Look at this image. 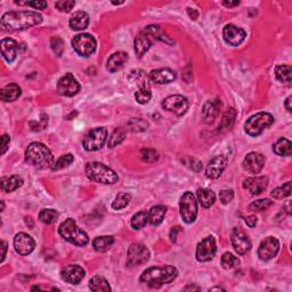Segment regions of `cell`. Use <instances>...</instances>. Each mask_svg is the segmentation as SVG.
<instances>
[{"label":"cell","instance_id":"cell-1","mask_svg":"<svg viewBox=\"0 0 292 292\" xmlns=\"http://www.w3.org/2000/svg\"><path fill=\"white\" fill-rule=\"evenodd\" d=\"M42 16L37 12H7L1 16L0 24L6 31H19L38 25Z\"/></svg>","mask_w":292,"mask_h":292},{"label":"cell","instance_id":"cell-2","mask_svg":"<svg viewBox=\"0 0 292 292\" xmlns=\"http://www.w3.org/2000/svg\"><path fill=\"white\" fill-rule=\"evenodd\" d=\"M156 41H163L167 43H173L166 33H164L159 25H149L146 26L143 31L135 38L134 42V48H135L136 56L138 58L142 57L147 53V50L151 48Z\"/></svg>","mask_w":292,"mask_h":292},{"label":"cell","instance_id":"cell-3","mask_svg":"<svg viewBox=\"0 0 292 292\" xmlns=\"http://www.w3.org/2000/svg\"><path fill=\"white\" fill-rule=\"evenodd\" d=\"M177 275L178 272L174 266L150 267L143 272L139 281L151 288H160L161 285L171 283Z\"/></svg>","mask_w":292,"mask_h":292},{"label":"cell","instance_id":"cell-4","mask_svg":"<svg viewBox=\"0 0 292 292\" xmlns=\"http://www.w3.org/2000/svg\"><path fill=\"white\" fill-rule=\"evenodd\" d=\"M25 161L38 169H48L53 167L54 156L46 145L33 142L25 151Z\"/></svg>","mask_w":292,"mask_h":292},{"label":"cell","instance_id":"cell-5","mask_svg":"<svg viewBox=\"0 0 292 292\" xmlns=\"http://www.w3.org/2000/svg\"><path fill=\"white\" fill-rule=\"evenodd\" d=\"M86 175L92 182L99 184H116L119 180L116 171L100 162L87 163Z\"/></svg>","mask_w":292,"mask_h":292},{"label":"cell","instance_id":"cell-6","mask_svg":"<svg viewBox=\"0 0 292 292\" xmlns=\"http://www.w3.org/2000/svg\"><path fill=\"white\" fill-rule=\"evenodd\" d=\"M58 233L63 239L77 247H85L89 242L88 235L77 226L76 221L71 218H68L64 223L59 225Z\"/></svg>","mask_w":292,"mask_h":292},{"label":"cell","instance_id":"cell-7","mask_svg":"<svg viewBox=\"0 0 292 292\" xmlns=\"http://www.w3.org/2000/svg\"><path fill=\"white\" fill-rule=\"evenodd\" d=\"M129 79L132 81L136 82L138 86V90L135 94V98L137 103L139 104H146L150 102L151 97H152V93H151V83H150V77L146 75L143 70H134L130 73Z\"/></svg>","mask_w":292,"mask_h":292},{"label":"cell","instance_id":"cell-8","mask_svg":"<svg viewBox=\"0 0 292 292\" xmlns=\"http://www.w3.org/2000/svg\"><path fill=\"white\" fill-rule=\"evenodd\" d=\"M274 123V118L271 113L267 112H259L254 116L250 117L247 120L246 125H244V129L248 135L257 137L259 136L265 129L271 127Z\"/></svg>","mask_w":292,"mask_h":292},{"label":"cell","instance_id":"cell-9","mask_svg":"<svg viewBox=\"0 0 292 292\" xmlns=\"http://www.w3.org/2000/svg\"><path fill=\"white\" fill-rule=\"evenodd\" d=\"M179 210L180 216L183 220L187 224L193 223L196 219L197 216V202L195 196L191 192H186L183 194L182 199L179 202Z\"/></svg>","mask_w":292,"mask_h":292},{"label":"cell","instance_id":"cell-10","mask_svg":"<svg viewBox=\"0 0 292 292\" xmlns=\"http://www.w3.org/2000/svg\"><path fill=\"white\" fill-rule=\"evenodd\" d=\"M107 130L104 127H97L89 130L83 139V147L86 151L93 152V151H98L106 142Z\"/></svg>","mask_w":292,"mask_h":292},{"label":"cell","instance_id":"cell-11","mask_svg":"<svg viewBox=\"0 0 292 292\" xmlns=\"http://www.w3.org/2000/svg\"><path fill=\"white\" fill-rule=\"evenodd\" d=\"M96 40L89 33H81L77 35L72 40V47L80 56H89L95 52Z\"/></svg>","mask_w":292,"mask_h":292},{"label":"cell","instance_id":"cell-12","mask_svg":"<svg viewBox=\"0 0 292 292\" xmlns=\"http://www.w3.org/2000/svg\"><path fill=\"white\" fill-rule=\"evenodd\" d=\"M150 259V250L143 243H133L127 253V264L130 267L139 266Z\"/></svg>","mask_w":292,"mask_h":292},{"label":"cell","instance_id":"cell-13","mask_svg":"<svg viewBox=\"0 0 292 292\" xmlns=\"http://www.w3.org/2000/svg\"><path fill=\"white\" fill-rule=\"evenodd\" d=\"M217 251L216 240L214 236H207L196 247V260L200 263H207L214 257Z\"/></svg>","mask_w":292,"mask_h":292},{"label":"cell","instance_id":"cell-14","mask_svg":"<svg viewBox=\"0 0 292 292\" xmlns=\"http://www.w3.org/2000/svg\"><path fill=\"white\" fill-rule=\"evenodd\" d=\"M80 88L81 87H80L78 80L71 73H66L57 82V93L62 96H76L80 92Z\"/></svg>","mask_w":292,"mask_h":292},{"label":"cell","instance_id":"cell-15","mask_svg":"<svg viewBox=\"0 0 292 292\" xmlns=\"http://www.w3.org/2000/svg\"><path fill=\"white\" fill-rule=\"evenodd\" d=\"M162 107L180 117L184 116L189 110V100L182 95H171L163 100Z\"/></svg>","mask_w":292,"mask_h":292},{"label":"cell","instance_id":"cell-16","mask_svg":"<svg viewBox=\"0 0 292 292\" xmlns=\"http://www.w3.org/2000/svg\"><path fill=\"white\" fill-rule=\"evenodd\" d=\"M278 250H280L278 240L274 236H268L260 243L259 249H258V256L261 260L268 261L277 256Z\"/></svg>","mask_w":292,"mask_h":292},{"label":"cell","instance_id":"cell-17","mask_svg":"<svg viewBox=\"0 0 292 292\" xmlns=\"http://www.w3.org/2000/svg\"><path fill=\"white\" fill-rule=\"evenodd\" d=\"M231 241L234 249L241 256L249 253V250L251 249V242L249 237H248L247 234L241 228H234L233 232H232Z\"/></svg>","mask_w":292,"mask_h":292},{"label":"cell","instance_id":"cell-18","mask_svg":"<svg viewBox=\"0 0 292 292\" xmlns=\"http://www.w3.org/2000/svg\"><path fill=\"white\" fill-rule=\"evenodd\" d=\"M223 37L228 45L239 46L244 41L247 33L243 29L234 24H227L223 30Z\"/></svg>","mask_w":292,"mask_h":292},{"label":"cell","instance_id":"cell-19","mask_svg":"<svg viewBox=\"0 0 292 292\" xmlns=\"http://www.w3.org/2000/svg\"><path fill=\"white\" fill-rule=\"evenodd\" d=\"M14 248L16 253L21 254V256H28L35 250L36 242L31 236L28 235L26 233H19L14 237Z\"/></svg>","mask_w":292,"mask_h":292},{"label":"cell","instance_id":"cell-20","mask_svg":"<svg viewBox=\"0 0 292 292\" xmlns=\"http://www.w3.org/2000/svg\"><path fill=\"white\" fill-rule=\"evenodd\" d=\"M228 163V157L226 156H214L213 160L208 163L207 169H206V175L208 178L216 179L218 177L223 174V171L226 169Z\"/></svg>","mask_w":292,"mask_h":292},{"label":"cell","instance_id":"cell-21","mask_svg":"<svg viewBox=\"0 0 292 292\" xmlns=\"http://www.w3.org/2000/svg\"><path fill=\"white\" fill-rule=\"evenodd\" d=\"M265 157L263 154L251 152L247 154L243 160V169L250 174H259L265 166Z\"/></svg>","mask_w":292,"mask_h":292},{"label":"cell","instance_id":"cell-22","mask_svg":"<svg viewBox=\"0 0 292 292\" xmlns=\"http://www.w3.org/2000/svg\"><path fill=\"white\" fill-rule=\"evenodd\" d=\"M85 270L79 265H69L61 272V276L66 283L79 284L85 277Z\"/></svg>","mask_w":292,"mask_h":292},{"label":"cell","instance_id":"cell-23","mask_svg":"<svg viewBox=\"0 0 292 292\" xmlns=\"http://www.w3.org/2000/svg\"><path fill=\"white\" fill-rule=\"evenodd\" d=\"M221 107H223V104H221L220 99L208 100V102L203 105V109H202L203 122L213 123L214 121V119L218 117V114H219Z\"/></svg>","mask_w":292,"mask_h":292},{"label":"cell","instance_id":"cell-24","mask_svg":"<svg viewBox=\"0 0 292 292\" xmlns=\"http://www.w3.org/2000/svg\"><path fill=\"white\" fill-rule=\"evenodd\" d=\"M268 186V178L265 176L259 177H251L247 178L243 182V187L253 194V195H258V194L263 193Z\"/></svg>","mask_w":292,"mask_h":292},{"label":"cell","instance_id":"cell-25","mask_svg":"<svg viewBox=\"0 0 292 292\" xmlns=\"http://www.w3.org/2000/svg\"><path fill=\"white\" fill-rule=\"evenodd\" d=\"M0 47H1L2 57L6 59V62L8 63L14 62L19 52L18 41H15L14 39H11V38L2 39L1 42H0Z\"/></svg>","mask_w":292,"mask_h":292},{"label":"cell","instance_id":"cell-26","mask_svg":"<svg viewBox=\"0 0 292 292\" xmlns=\"http://www.w3.org/2000/svg\"><path fill=\"white\" fill-rule=\"evenodd\" d=\"M150 79L157 85H166L176 79V72L171 69H157L150 73Z\"/></svg>","mask_w":292,"mask_h":292},{"label":"cell","instance_id":"cell-27","mask_svg":"<svg viewBox=\"0 0 292 292\" xmlns=\"http://www.w3.org/2000/svg\"><path fill=\"white\" fill-rule=\"evenodd\" d=\"M128 61V55L125 52H117L112 54L107 59L106 69L111 73H114L123 68L126 62Z\"/></svg>","mask_w":292,"mask_h":292},{"label":"cell","instance_id":"cell-28","mask_svg":"<svg viewBox=\"0 0 292 292\" xmlns=\"http://www.w3.org/2000/svg\"><path fill=\"white\" fill-rule=\"evenodd\" d=\"M89 24V15L86 12L78 11L70 19V26L76 31H82Z\"/></svg>","mask_w":292,"mask_h":292},{"label":"cell","instance_id":"cell-29","mask_svg":"<svg viewBox=\"0 0 292 292\" xmlns=\"http://www.w3.org/2000/svg\"><path fill=\"white\" fill-rule=\"evenodd\" d=\"M236 114V110L233 109V107H230V109L226 110V112L224 113L223 118L220 120L219 125H218V133H225L227 130L232 129V127L234 126V122H235Z\"/></svg>","mask_w":292,"mask_h":292},{"label":"cell","instance_id":"cell-30","mask_svg":"<svg viewBox=\"0 0 292 292\" xmlns=\"http://www.w3.org/2000/svg\"><path fill=\"white\" fill-rule=\"evenodd\" d=\"M21 87L16 85V83H11V85L5 86L4 88L1 89L0 96H1V99L4 100V102H14V100H16L21 96Z\"/></svg>","mask_w":292,"mask_h":292},{"label":"cell","instance_id":"cell-31","mask_svg":"<svg viewBox=\"0 0 292 292\" xmlns=\"http://www.w3.org/2000/svg\"><path fill=\"white\" fill-rule=\"evenodd\" d=\"M0 184H1L2 191L9 193L21 187L23 185V179L18 175H14V176L11 177H2Z\"/></svg>","mask_w":292,"mask_h":292},{"label":"cell","instance_id":"cell-32","mask_svg":"<svg viewBox=\"0 0 292 292\" xmlns=\"http://www.w3.org/2000/svg\"><path fill=\"white\" fill-rule=\"evenodd\" d=\"M197 201L203 208H210L216 201V195L209 189H199L196 192Z\"/></svg>","mask_w":292,"mask_h":292},{"label":"cell","instance_id":"cell-33","mask_svg":"<svg viewBox=\"0 0 292 292\" xmlns=\"http://www.w3.org/2000/svg\"><path fill=\"white\" fill-rule=\"evenodd\" d=\"M167 208L164 206H156L151 208L149 213V223L152 226H157L163 221V218L166 216Z\"/></svg>","mask_w":292,"mask_h":292},{"label":"cell","instance_id":"cell-34","mask_svg":"<svg viewBox=\"0 0 292 292\" xmlns=\"http://www.w3.org/2000/svg\"><path fill=\"white\" fill-rule=\"evenodd\" d=\"M273 151L280 156H290L292 153V144L287 138H280L273 145Z\"/></svg>","mask_w":292,"mask_h":292},{"label":"cell","instance_id":"cell-35","mask_svg":"<svg viewBox=\"0 0 292 292\" xmlns=\"http://www.w3.org/2000/svg\"><path fill=\"white\" fill-rule=\"evenodd\" d=\"M113 243L114 239L112 236H97L93 241V247L97 253H104V251L109 250Z\"/></svg>","mask_w":292,"mask_h":292},{"label":"cell","instance_id":"cell-36","mask_svg":"<svg viewBox=\"0 0 292 292\" xmlns=\"http://www.w3.org/2000/svg\"><path fill=\"white\" fill-rule=\"evenodd\" d=\"M89 289L92 291L98 292V291H111V287L105 278L103 276H94L92 280L89 281Z\"/></svg>","mask_w":292,"mask_h":292},{"label":"cell","instance_id":"cell-37","mask_svg":"<svg viewBox=\"0 0 292 292\" xmlns=\"http://www.w3.org/2000/svg\"><path fill=\"white\" fill-rule=\"evenodd\" d=\"M291 72L292 69L290 65H278L275 69V76L281 82L290 85L291 82Z\"/></svg>","mask_w":292,"mask_h":292},{"label":"cell","instance_id":"cell-38","mask_svg":"<svg viewBox=\"0 0 292 292\" xmlns=\"http://www.w3.org/2000/svg\"><path fill=\"white\" fill-rule=\"evenodd\" d=\"M147 221H149V213L146 211H139L136 214H134L132 218V227L134 230H140L145 226Z\"/></svg>","mask_w":292,"mask_h":292},{"label":"cell","instance_id":"cell-39","mask_svg":"<svg viewBox=\"0 0 292 292\" xmlns=\"http://www.w3.org/2000/svg\"><path fill=\"white\" fill-rule=\"evenodd\" d=\"M126 138V132L121 128L116 129L112 133V135H111L109 143H107V145H109V149H113V147L118 146L119 144H121L123 140Z\"/></svg>","mask_w":292,"mask_h":292},{"label":"cell","instance_id":"cell-40","mask_svg":"<svg viewBox=\"0 0 292 292\" xmlns=\"http://www.w3.org/2000/svg\"><path fill=\"white\" fill-rule=\"evenodd\" d=\"M57 218H58V213L54 209H43L39 214V219L47 225L54 224L57 220Z\"/></svg>","mask_w":292,"mask_h":292},{"label":"cell","instance_id":"cell-41","mask_svg":"<svg viewBox=\"0 0 292 292\" xmlns=\"http://www.w3.org/2000/svg\"><path fill=\"white\" fill-rule=\"evenodd\" d=\"M130 200H132V195L128 193H120L116 196L113 203H112V208L116 210H121L123 208H126L128 206Z\"/></svg>","mask_w":292,"mask_h":292},{"label":"cell","instance_id":"cell-42","mask_svg":"<svg viewBox=\"0 0 292 292\" xmlns=\"http://www.w3.org/2000/svg\"><path fill=\"white\" fill-rule=\"evenodd\" d=\"M127 126H128V129L132 130V132L139 133V132H144V130L147 129V127H149V122L145 121L144 119L134 118L130 120L128 123H127Z\"/></svg>","mask_w":292,"mask_h":292},{"label":"cell","instance_id":"cell-43","mask_svg":"<svg viewBox=\"0 0 292 292\" xmlns=\"http://www.w3.org/2000/svg\"><path fill=\"white\" fill-rule=\"evenodd\" d=\"M240 264V260L237 259V257L232 254L231 253H225L221 257V266L225 270H231V268H234L237 265Z\"/></svg>","mask_w":292,"mask_h":292},{"label":"cell","instance_id":"cell-44","mask_svg":"<svg viewBox=\"0 0 292 292\" xmlns=\"http://www.w3.org/2000/svg\"><path fill=\"white\" fill-rule=\"evenodd\" d=\"M271 194H272V196L276 200H281V199H284V197H287V196H290L291 182H288V183H285L283 186L277 187V189H275Z\"/></svg>","mask_w":292,"mask_h":292},{"label":"cell","instance_id":"cell-45","mask_svg":"<svg viewBox=\"0 0 292 292\" xmlns=\"http://www.w3.org/2000/svg\"><path fill=\"white\" fill-rule=\"evenodd\" d=\"M73 161H75V157H73L72 154H65V156H62L61 157H59L58 160L56 161L55 163L53 164L52 169L53 170H61V169H64V168L69 167L70 164H72Z\"/></svg>","mask_w":292,"mask_h":292},{"label":"cell","instance_id":"cell-46","mask_svg":"<svg viewBox=\"0 0 292 292\" xmlns=\"http://www.w3.org/2000/svg\"><path fill=\"white\" fill-rule=\"evenodd\" d=\"M140 156H142L144 162L146 163H153L159 160V153L153 149H143L140 152Z\"/></svg>","mask_w":292,"mask_h":292},{"label":"cell","instance_id":"cell-47","mask_svg":"<svg viewBox=\"0 0 292 292\" xmlns=\"http://www.w3.org/2000/svg\"><path fill=\"white\" fill-rule=\"evenodd\" d=\"M272 204H273V201L268 199H261V200L253 201V202L249 206V209L251 211H264V210H267Z\"/></svg>","mask_w":292,"mask_h":292},{"label":"cell","instance_id":"cell-48","mask_svg":"<svg viewBox=\"0 0 292 292\" xmlns=\"http://www.w3.org/2000/svg\"><path fill=\"white\" fill-rule=\"evenodd\" d=\"M50 46H52V49L57 56L63 55V52H64V42H63V40L59 38V37H53V38L50 39Z\"/></svg>","mask_w":292,"mask_h":292},{"label":"cell","instance_id":"cell-49","mask_svg":"<svg viewBox=\"0 0 292 292\" xmlns=\"http://www.w3.org/2000/svg\"><path fill=\"white\" fill-rule=\"evenodd\" d=\"M29 125L33 132H40V130L45 129L48 125V117H47V114H41L39 121H30Z\"/></svg>","mask_w":292,"mask_h":292},{"label":"cell","instance_id":"cell-50","mask_svg":"<svg viewBox=\"0 0 292 292\" xmlns=\"http://www.w3.org/2000/svg\"><path fill=\"white\" fill-rule=\"evenodd\" d=\"M75 5H76V2L72 1V0H62V1L55 2V7L58 9V11L64 12V13L71 12V9L75 7Z\"/></svg>","mask_w":292,"mask_h":292},{"label":"cell","instance_id":"cell-51","mask_svg":"<svg viewBox=\"0 0 292 292\" xmlns=\"http://www.w3.org/2000/svg\"><path fill=\"white\" fill-rule=\"evenodd\" d=\"M233 197H234L233 190H223V191H220L219 199L221 201V203H224V204L230 203L231 201L233 200Z\"/></svg>","mask_w":292,"mask_h":292},{"label":"cell","instance_id":"cell-52","mask_svg":"<svg viewBox=\"0 0 292 292\" xmlns=\"http://www.w3.org/2000/svg\"><path fill=\"white\" fill-rule=\"evenodd\" d=\"M16 4L19 5H28L30 7L35 8V9H45L47 7V2L46 1H15Z\"/></svg>","mask_w":292,"mask_h":292},{"label":"cell","instance_id":"cell-53","mask_svg":"<svg viewBox=\"0 0 292 292\" xmlns=\"http://www.w3.org/2000/svg\"><path fill=\"white\" fill-rule=\"evenodd\" d=\"M9 142H11V138H9L8 135L1 136V154L6 153V151H7V149H8Z\"/></svg>","mask_w":292,"mask_h":292},{"label":"cell","instance_id":"cell-54","mask_svg":"<svg viewBox=\"0 0 292 292\" xmlns=\"http://www.w3.org/2000/svg\"><path fill=\"white\" fill-rule=\"evenodd\" d=\"M179 232H182V228H180L179 226H175V227L171 228L170 234H169L171 242H174V243L176 242V241H177V234H178Z\"/></svg>","mask_w":292,"mask_h":292},{"label":"cell","instance_id":"cell-55","mask_svg":"<svg viewBox=\"0 0 292 292\" xmlns=\"http://www.w3.org/2000/svg\"><path fill=\"white\" fill-rule=\"evenodd\" d=\"M244 220H246V224L248 225L249 227H254L258 223V218L256 216H248L244 218Z\"/></svg>","mask_w":292,"mask_h":292},{"label":"cell","instance_id":"cell-56","mask_svg":"<svg viewBox=\"0 0 292 292\" xmlns=\"http://www.w3.org/2000/svg\"><path fill=\"white\" fill-rule=\"evenodd\" d=\"M187 13H189L190 18L192 19H196L197 18H199V12L196 11V9H193V8H187Z\"/></svg>","mask_w":292,"mask_h":292},{"label":"cell","instance_id":"cell-57","mask_svg":"<svg viewBox=\"0 0 292 292\" xmlns=\"http://www.w3.org/2000/svg\"><path fill=\"white\" fill-rule=\"evenodd\" d=\"M1 249H2V253H1V263H4L5 257H6V253H7V243L5 242V241H2L1 242Z\"/></svg>","mask_w":292,"mask_h":292},{"label":"cell","instance_id":"cell-58","mask_svg":"<svg viewBox=\"0 0 292 292\" xmlns=\"http://www.w3.org/2000/svg\"><path fill=\"white\" fill-rule=\"evenodd\" d=\"M291 99H292V96H289L287 99H285V103H284V106L285 109H287L288 112H291L292 111V107H291Z\"/></svg>","mask_w":292,"mask_h":292},{"label":"cell","instance_id":"cell-59","mask_svg":"<svg viewBox=\"0 0 292 292\" xmlns=\"http://www.w3.org/2000/svg\"><path fill=\"white\" fill-rule=\"evenodd\" d=\"M223 5L225 7H235V6L240 5V1H223Z\"/></svg>","mask_w":292,"mask_h":292},{"label":"cell","instance_id":"cell-60","mask_svg":"<svg viewBox=\"0 0 292 292\" xmlns=\"http://www.w3.org/2000/svg\"><path fill=\"white\" fill-rule=\"evenodd\" d=\"M190 290H194V291H200L201 290V288H199V287H195V285H192V284H190V285H186L185 288H184V291H190Z\"/></svg>","mask_w":292,"mask_h":292}]
</instances>
